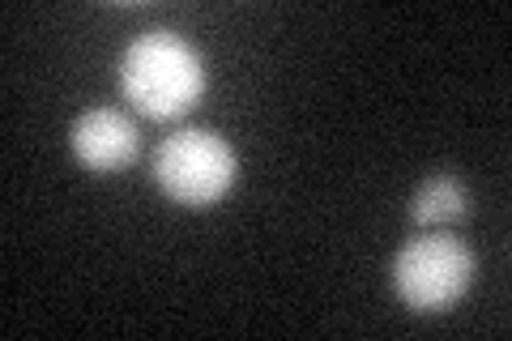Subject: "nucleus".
<instances>
[{"mask_svg": "<svg viewBox=\"0 0 512 341\" xmlns=\"http://www.w3.org/2000/svg\"><path fill=\"white\" fill-rule=\"evenodd\" d=\"M470 214V192L453 175H436L427 180L410 201V218L414 226H444V222H457Z\"/></svg>", "mask_w": 512, "mask_h": 341, "instance_id": "5", "label": "nucleus"}, {"mask_svg": "<svg viewBox=\"0 0 512 341\" xmlns=\"http://www.w3.org/2000/svg\"><path fill=\"white\" fill-rule=\"evenodd\" d=\"M73 158L82 162L86 171H116V167H128L137 158V124L120 116L111 107H94V111H82L73 120Z\"/></svg>", "mask_w": 512, "mask_h": 341, "instance_id": "4", "label": "nucleus"}, {"mask_svg": "<svg viewBox=\"0 0 512 341\" xmlns=\"http://www.w3.org/2000/svg\"><path fill=\"white\" fill-rule=\"evenodd\" d=\"M239 175L227 137L210 128H180L154 150V180L180 205H214L231 192Z\"/></svg>", "mask_w": 512, "mask_h": 341, "instance_id": "2", "label": "nucleus"}, {"mask_svg": "<svg viewBox=\"0 0 512 341\" xmlns=\"http://www.w3.org/2000/svg\"><path fill=\"white\" fill-rule=\"evenodd\" d=\"M120 94L150 120H175L205 94V64L197 47L171 30H146L120 56Z\"/></svg>", "mask_w": 512, "mask_h": 341, "instance_id": "1", "label": "nucleus"}, {"mask_svg": "<svg viewBox=\"0 0 512 341\" xmlns=\"http://www.w3.org/2000/svg\"><path fill=\"white\" fill-rule=\"evenodd\" d=\"M474 282V252L453 235H419L393 256V290L414 312H444Z\"/></svg>", "mask_w": 512, "mask_h": 341, "instance_id": "3", "label": "nucleus"}]
</instances>
